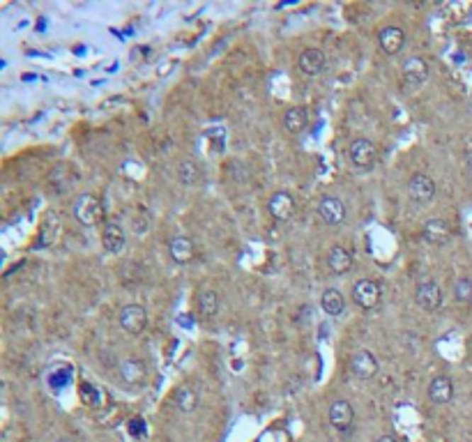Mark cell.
<instances>
[{"label": "cell", "mask_w": 472, "mask_h": 442, "mask_svg": "<svg viewBox=\"0 0 472 442\" xmlns=\"http://www.w3.org/2000/svg\"><path fill=\"white\" fill-rule=\"evenodd\" d=\"M74 217H77V221L81 226L86 228H95L99 226L101 221H104V205H101L99 196H95V193H79L77 198H74Z\"/></svg>", "instance_id": "6da1fadb"}, {"label": "cell", "mask_w": 472, "mask_h": 442, "mask_svg": "<svg viewBox=\"0 0 472 442\" xmlns=\"http://www.w3.org/2000/svg\"><path fill=\"white\" fill-rule=\"evenodd\" d=\"M327 419H330V426L335 429L341 436H348V433H353V426H355V408L353 403L346 401V399H337L330 403V410H327Z\"/></svg>", "instance_id": "7a4b0ae2"}, {"label": "cell", "mask_w": 472, "mask_h": 442, "mask_svg": "<svg viewBox=\"0 0 472 442\" xmlns=\"http://www.w3.org/2000/svg\"><path fill=\"white\" fill-rule=\"evenodd\" d=\"M401 76H403V86L408 90H420L424 83L429 81L431 67L422 55H410V58H405L401 64Z\"/></svg>", "instance_id": "3957f363"}, {"label": "cell", "mask_w": 472, "mask_h": 442, "mask_svg": "<svg viewBox=\"0 0 472 442\" xmlns=\"http://www.w3.org/2000/svg\"><path fill=\"white\" fill-rule=\"evenodd\" d=\"M348 157H350V164H353L357 171H373V166L378 162V147L373 141H369V138H355L348 147Z\"/></svg>", "instance_id": "277c9868"}, {"label": "cell", "mask_w": 472, "mask_h": 442, "mask_svg": "<svg viewBox=\"0 0 472 442\" xmlns=\"http://www.w3.org/2000/svg\"><path fill=\"white\" fill-rule=\"evenodd\" d=\"M350 298H353V302L357 304L359 309L371 311V309L378 307V304H381L383 288H381V283H378L376 279H359L353 285V293H350Z\"/></svg>", "instance_id": "5b68a950"}, {"label": "cell", "mask_w": 472, "mask_h": 442, "mask_svg": "<svg viewBox=\"0 0 472 442\" xmlns=\"http://www.w3.org/2000/svg\"><path fill=\"white\" fill-rule=\"evenodd\" d=\"M350 373H353L357 380H371L381 371V364H378V357L366 348H359L350 357Z\"/></svg>", "instance_id": "8992f818"}, {"label": "cell", "mask_w": 472, "mask_h": 442, "mask_svg": "<svg viewBox=\"0 0 472 442\" xmlns=\"http://www.w3.org/2000/svg\"><path fill=\"white\" fill-rule=\"evenodd\" d=\"M118 322L127 334H143V329L147 327V311L141 304H127V307L120 309Z\"/></svg>", "instance_id": "52a82bcc"}, {"label": "cell", "mask_w": 472, "mask_h": 442, "mask_svg": "<svg viewBox=\"0 0 472 442\" xmlns=\"http://www.w3.org/2000/svg\"><path fill=\"white\" fill-rule=\"evenodd\" d=\"M408 196L417 205H429L436 198V182L427 173H415L408 180Z\"/></svg>", "instance_id": "ba28073f"}, {"label": "cell", "mask_w": 472, "mask_h": 442, "mask_svg": "<svg viewBox=\"0 0 472 442\" xmlns=\"http://www.w3.org/2000/svg\"><path fill=\"white\" fill-rule=\"evenodd\" d=\"M442 300H445L442 288L431 279L420 281L417 288H415V302H417V307L424 311H438L442 307Z\"/></svg>", "instance_id": "9c48e42d"}, {"label": "cell", "mask_w": 472, "mask_h": 442, "mask_svg": "<svg viewBox=\"0 0 472 442\" xmlns=\"http://www.w3.org/2000/svg\"><path fill=\"white\" fill-rule=\"evenodd\" d=\"M346 215H348L346 203L339 196H332L330 193V196H322L318 200V217L325 221L327 226H341L346 221Z\"/></svg>", "instance_id": "30bf717a"}, {"label": "cell", "mask_w": 472, "mask_h": 442, "mask_svg": "<svg viewBox=\"0 0 472 442\" xmlns=\"http://www.w3.org/2000/svg\"><path fill=\"white\" fill-rule=\"evenodd\" d=\"M267 212L274 221H291L295 215V198L291 191L279 189L274 191L270 200H267Z\"/></svg>", "instance_id": "8fae6325"}, {"label": "cell", "mask_w": 472, "mask_h": 442, "mask_svg": "<svg viewBox=\"0 0 472 442\" xmlns=\"http://www.w3.org/2000/svg\"><path fill=\"white\" fill-rule=\"evenodd\" d=\"M427 394H429L431 403L447 405V403H451V399H454V382H451V378L445 373L433 375L429 387H427Z\"/></svg>", "instance_id": "7c38bea8"}, {"label": "cell", "mask_w": 472, "mask_h": 442, "mask_svg": "<svg viewBox=\"0 0 472 442\" xmlns=\"http://www.w3.org/2000/svg\"><path fill=\"white\" fill-rule=\"evenodd\" d=\"M378 44H381L383 53L387 55L401 53V49L405 46V30L399 26H385L378 30Z\"/></svg>", "instance_id": "4fadbf2b"}, {"label": "cell", "mask_w": 472, "mask_h": 442, "mask_svg": "<svg viewBox=\"0 0 472 442\" xmlns=\"http://www.w3.org/2000/svg\"><path fill=\"white\" fill-rule=\"evenodd\" d=\"M127 244V235L125 230L120 224H116V221H108V224L101 226V246H104V251L116 256L125 249Z\"/></svg>", "instance_id": "5bb4252c"}, {"label": "cell", "mask_w": 472, "mask_h": 442, "mask_svg": "<svg viewBox=\"0 0 472 442\" xmlns=\"http://www.w3.org/2000/svg\"><path fill=\"white\" fill-rule=\"evenodd\" d=\"M169 256L173 263L178 265H187L193 261V256H196V246H193L191 237L187 235H173L169 239Z\"/></svg>", "instance_id": "9a60e30c"}, {"label": "cell", "mask_w": 472, "mask_h": 442, "mask_svg": "<svg viewBox=\"0 0 472 442\" xmlns=\"http://www.w3.org/2000/svg\"><path fill=\"white\" fill-rule=\"evenodd\" d=\"M325 62H327V58H325V53H322L320 49H304L302 53H300V58H298V67H300V72L304 74V76H309V79H313V76H318V74L325 69Z\"/></svg>", "instance_id": "2e32d148"}, {"label": "cell", "mask_w": 472, "mask_h": 442, "mask_svg": "<svg viewBox=\"0 0 472 442\" xmlns=\"http://www.w3.org/2000/svg\"><path fill=\"white\" fill-rule=\"evenodd\" d=\"M451 235V228L445 219H438V217H431L424 221V228H422V237L427 239L429 244L438 246V244H445Z\"/></svg>", "instance_id": "e0dca14e"}, {"label": "cell", "mask_w": 472, "mask_h": 442, "mask_svg": "<svg viewBox=\"0 0 472 442\" xmlns=\"http://www.w3.org/2000/svg\"><path fill=\"white\" fill-rule=\"evenodd\" d=\"M353 254L348 251L346 246H341V244H335L327 251V267H330V272L332 274H346V272H350V267H353Z\"/></svg>", "instance_id": "ac0fdd59"}, {"label": "cell", "mask_w": 472, "mask_h": 442, "mask_svg": "<svg viewBox=\"0 0 472 442\" xmlns=\"http://www.w3.org/2000/svg\"><path fill=\"white\" fill-rule=\"evenodd\" d=\"M173 405L182 414H191L198 408V392L193 390L191 385H180L178 390L173 392Z\"/></svg>", "instance_id": "d6986e66"}, {"label": "cell", "mask_w": 472, "mask_h": 442, "mask_svg": "<svg viewBox=\"0 0 472 442\" xmlns=\"http://www.w3.org/2000/svg\"><path fill=\"white\" fill-rule=\"evenodd\" d=\"M309 125V110L304 106H293L283 113V129L293 136L302 134Z\"/></svg>", "instance_id": "ffe728a7"}, {"label": "cell", "mask_w": 472, "mask_h": 442, "mask_svg": "<svg viewBox=\"0 0 472 442\" xmlns=\"http://www.w3.org/2000/svg\"><path fill=\"white\" fill-rule=\"evenodd\" d=\"M219 307H221V302H219V293H217V290L206 288V290H201V293H198V298H196V309H198V313H201L203 318H215V316H217V311H219Z\"/></svg>", "instance_id": "44dd1931"}, {"label": "cell", "mask_w": 472, "mask_h": 442, "mask_svg": "<svg viewBox=\"0 0 472 442\" xmlns=\"http://www.w3.org/2000/svg\"><path fill=\"white\" fill-rule=\"evenodd\" d=\"M120 378H123V382L127 385H141L145 380V364L138 362V359H125L123 364H120Z\"/></svg>", "instance_id": "7402d4cb"}, {"label": "cell", "mask_w": 472, "mask_h": 442, "mask_svg": "<svg viewBox=\"0 0 472 442\" xmlns=\"http://www.w3.org/2000/svg\"><path fill=\"white\" fill-rule=\"evenodd\" d=\"M320 309L325 311L327 316H341L346 309V298L337 288H327L320 295Z\"/></svg>", "instance_id": "603a6c76"}, {"label": "cell", "mask_w": 472, "mask_h": 442, "mask_svg": "<svg viewBox=\"0 0 472 442\" xmlns=\"http://www.w3.org/2000/svg\"><path fill=\"white\" fill-rule=\"evenodd\" d=\"M198 178H201V169L191 157H184V159L178 162V180L184 187H193V184L198 182Z\"/></svg>", "instance_id": "cb8c5ba5"}, {"label": "cell", "mask_w": 472, "mask_h": 442, "mask_svg": "<svg viewBox=\"0 0 472 442\" xmlns=\"http://www.w3.org/2000/svg\"><path fill=\"white\" fill-rule=\"evenodd\" d=\"M454 300L461 304L472 302V279L470 276H459L454 281Z\"/></svg>", "instance_id": "d4e9b609"}, {"label": "cell", "mask_w": 472, "mask_h": 442, "mask_svg": "<svg viewBox=\"0 0 472 442\" xmlns=\"http://www.w3.org/2000/svg\"><path fill=\"white\" fill-rule=\"evenodd\" d=\"M376 442H399V438L392 436V433H385V436H381Z\"/></svg>", "instance_id": "484cf974"}, {"label": "cell", "mask_w": 472, "mask_h": 442, "mask_svg": "<svg viewBox=\"0 0 472 442\" xmlns=\"http://www.w3.org/2000/svg\"><path fill=\"white\" fill-rule=\"evenodd\" d=\"M466 166H468V171L472 173V147H470V150H466Z\"/></svg>", "instance_id": "4316f807"}, {"label": "cell", "mask_w": 472, "mask_h": 442, "mask_svg": "<svg viewBox=\"0 0 472 442\" xmlns=\"http://www.w3.org/2000/svg\"><path fill=\"white\" fill-rule=\"evenodd\" d=\"M55 442H72V440H69V438H58Z\"/></svg>", "instance_id": "83f0119b"}]
</instances>
